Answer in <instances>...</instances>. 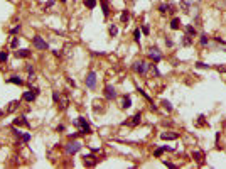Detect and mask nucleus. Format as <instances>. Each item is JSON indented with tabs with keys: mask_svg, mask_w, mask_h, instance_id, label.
Instances as JSON below:
<instances>
[{
	"mask_svg": "<svg viewBox=\"0 0 226 169\" xmlns=\"http://www.w3.org/2000/svg\"><path fill=\"white\" fill-rule=\"evenodd\" d=\"M15 56H17V58H29L30 51L29 49H17L15 51Z\"/></svg>",
	"mask_w": 226,
	"mask_h": 169,
	"instance_id": "nucleus-19",
	"label": "nucleus"
},
{
	"mask_svg": "<svg viewBox=\"0 0 226 169\" xmlns=\"http://www.w3.org/2000/svg\"><path fill=\"white\" fill-rule=\"evenodd\" d=\"M140 36H142V34H140V29H135V30H133V39L137 41V42L140 41Z\"/></svg>",
	"mask_w": 226,
	"mask_h": 169,
	"instance_id": "nucleus-34",
	"label": "nucleus"
},
{
	"mask_svg": "<svg viewBox=\"0 0 226 169\" xmlns=\"http://www.w3.org/2000/svg\"><path fill=\"white\" fill-rule=\"evenodd\" d=\"M128 19H130V12H128V10H123V12H122V15H120V20H122L123 24H127Z\"/></svg>",
	"mask_w": 226,
	"mask_h": 169,
	"instance_id": "nucleus-25",
	"label": "nucleus"
},
{
	"mask_svg": "<svg viewBox=\"0 0 226 169\" xmlns=\"http://www.w3.org/2000/svg\"><path fill=\"white\" fill-rule=\"evenodd\" d=\"M192 157H194V161H196L197 164H203V162H204V152H203V150H194V152H192Z\"/></svg>",
	"mask_w": 226,
	"mask_h": 169,
	"instance_id": "nucleus-11",
	"label": "nucleus"
},
{
	"mask_svg": "<svg viewBox=\"0 0 226 169\" xmlns=\"http://www.w3.org/2000/svg\"><path fill=\"white\" fill-rule=\"evenodd\" d=\"M84 83H86V86L88 88H95L96 86V73L95 71H89L88 74H86V78H84Z\"/></svg>",
	"mask_w": 226,
	"mask_h": 169,
	"instance_id": "nucleus-8",
	"label": "nucleus"
},
{
	"mask_svg": "<svg viewBox=\"0 0 226 169\" xmlns=\"http://www.w3.org/2000/svg\"><path fill=\"white\" fill-rule=\"evenodd\" d=\"M81 147H83V144H81V142H78V140H71V142H68V144H66V147H64V149H66V152H68V154H76Z\"/></svg>",
	"mask_w": 226,
	"mask_h": 169,
	"instance_id": "nucleus-4",
	"label": "nucleus"
},
{
	"mask_svg": "<svg viewBox=\"0 0 226 169\" xmlns=\"http://www.w3.org/2000/svg\"><path fill=\"white\" fill-rule=\"evenodd\" d=\"M20 29H22V26H15V27H12V29H10V34H12V36H14V34H17V32H20Z\"/></svg>",
	"mask_w": 226,
	"mask_h": 169,
	"instance_id": "nucleus-31",
	"label": "nucleus"
},
{
	"mask_svg": "<svg viewBox=\"0 0 226 169\" xmlns=\"http://www.w3.org/2000/svg\"><path fill=\"white\" fill-rule=\"evenodd\" d=\"M196 66H197V68H203V70H204V68H209V64H206V63H201V61H197Z\"/></svg>",
	"mask_w": 226,
	"mask_h": 169,
	"instance_id": "nucleus-37",
	"label": "nucleus"
},
{
	"mask_svg": "<svg viewBox=\"0 0 226 169\" xmlns=\"http://www.w3.org/2000/svg\"><path fill=\"white\" fill-rule=\"evenodd\" d=\"M132 68H133V71L138 73V74H145L148 71V68H150V64H147L145 61H135V63L132 64Z\"/></svg>",
	"mask_w": 226,
	"mask_h": 169,
	"instance_id": "nucleus-2",
	"label": "nucleus"
},
{
	"mask_svg": "<svg viewBox=\"0 0 226 169\" xmlns=\"http://www.w3.org/2000/svg\"><path fill=\"white\" fill-rule=\"evenodd\" d=\"M61 2H66V0H61Z\"/></svg>",
	"mask_w": 226,
	"mask_h": 169,
	"instance_id": "nucleus-44",
	"label": "nucleus"
},
{
	"mask_svg": "<svg viewBox=\"0 0 226 169\" xmlns=\"http://www.w3.org/2000/svg\"><path fill=\"white\" fill-rule=\"evenodd\" d=\"M83 3H84L88 9H95V7H96V0H83Z\"/></svg>",
	"mask_w": 226,
	"mask_h": 169,
	"instance_id": "nucleus-26",
	"label": "nucleus"
},
{
	"mask_svg": "<svg viewBox=\"0 0 226 169\" xmlns=\"http://www.w3.org/2000/svg\"><path fill=\"white\" fill-rule=\"evenodd\" d=\"M14 125L15 127H20V125H24V127H30V123L25 120V117H19V119L14 120Z\"/></svg>",
	"mask_w": 226,
	"mask_h": 169,
	"instance_id": "nucleus-16",
	"label": "nucleus"
},
{
	"mask_svg": "<svg viewBox=\"0 0 226 169\" xmlns=\"http://www.w3.org/2000/svg\"><path fill=\"white\" fill-rule=\"evenodd\" d=\"M7 59H9V52H7V51H2V52H0V63H5Z\"/></svg>",
	"mask_w": 226,
	"mask_h": 169,
	"instance_id": "nucleus-29",
	"label": "nucleus"
},
{
	"mask_svg": "<svg viewBox=\"0 0 226 169\" xmlns=\"http://www.w3.org/2000/svg\"><path fill=\"white\" fill-rule=\"evenodd\" d=\"M17 107H19V100H12V101L9 103V107H7V110H5V112H7V113H12V112L17 108Z\"/></svg>",
	"mask_w": 226,
	"mask_h": 169,
	"instance_id": "nucleus-21",
	"label": "nucleus"
},
{
	"mask_svg": "<svg viewBox=\"0 0 226 169\" xmlns=\"http://www.w3.org/2000/svg\"><path fill=\"white\" fill-rule=\"evenodd\" d=\"M98 161L100 159H96L95 152H93V154H84V156H83V162H84V166H86V168H93V166H96V164H98Z\"/></svg>",
	"mask_w": 226,
	"mask_h": 169,
	"instance_id": "nucleus-5",
	"label": "nucleus"
},
{
	"mask_svg": "<svg viewBox=\"0 0 226 169\" xmlns=\"http://www.w3.org/2000/svg\"><path fill=\"white\" fill-rule=\"evenodd\" d=\"M20 139H22V142H29V140H30V134H22Z\"/></svg>",
	"mask_w": 226,
	"mask_h": 169,
	"instance_id": "nucleus-35",
	"label": "nucleus"
},
{
	"mask_svg": "<svg viewBox=\"0 0 226 169\" xmlns=\"http://www.w3.org/2000/svg\"><path fill=\"white\" fill-rule=\"evenodd\" d=\"M108 32H110V36H117V34H118V27L115 26V24H111V26L108 27Z\"/></svg>",
	"mask_w": 226,
	"mask_h": 169,
	"instance_id": "nucleus-28",
	"label": "nucleus"
},
{
	"mask_svg": "<svg viewBox=\"0 0 226 169\" xmlns=\"http://www.w3.org/2000/svg\"><path fill=\"white\" fill-rule=\"evenodd\" d=\"M207 42H209V36H207V34H201V36H199V44H201L203 48H206Z\"/></svg>",
	"mask_w": 226,
	"mask_h": 169,
	"instance_id": "nucleus-23",
	"label": "nucleus"
},
{
	"mask_svg": "<svg viewBox=\"0 0 226 169\" xmlns=\"http://www.w3.org/2000/svg\"><path fill=\"white\" fill-rule=\"evenodd\" d=\"M148 58L154 61V63H160V61H162V54H160V51H159L157 48H152L150 52H148Z\"/></svg>",
	"mask_w": 226,
	"mask_h": 169,
	"instance_id": "nucleus-9",
	"label": "nucleus"
},
{
	"mask_svg": "<svg viewBox=\"0 0 226 169\" xmlns=\"http://www.w3.org/2000/svg\"><path fill=\"white\" fill-rule=\"evenodd\" d=\"M162 152H164V147H157V149L154 150V156H155V157H160Z\"/></svg>",
	"mask_w": 226,
	"mask_h": 169,
	"instance_id": "nucleus-32",
	"label": "nucleus"
},
{
	"mask_svg": "<svg viewBox=\"0 0 226 169\" xmlns=\"http://www.w3.org/2000/svg\"><path fill=\"white\" fill-rule=\"evenodd\" d=\"M32 46H34L36 49H41V51H46L49 48V44L42 39L41 36H34V37H32Z\"/></svg>",
	"mask_w": 226,
	"mask_h": 169,
	"instance_id": "nucleus-3",
	"label": "nucleus"
},
{
	"mask_svg": "<svg viewBox=\"0 0 226 169\" xmlns=\"http://www.w3.org/2000/svg\"><path fill=\"white\" fill-rule=\"evenodd\" d=\"M58 103H59V107H61V110H66V108H68V105H69V98H68V97H63V95H61Z\"/></svg>",
	"mask_w": 226,
	"mask_h": 169,
	"instance_id": "nucleus-17",
	"label": "nucleus"
},
{
	"mask_svg": "<svg viewBox=\"0 0 226 169\" xmlns=\"http://www.w3.org/2000/svg\"><path fill=\"white\" fill-rule=\"evenodd\" d=\"M142 32H144L145 36L150 34V27H148V24H144V26H142Z\"/></svg>",
	"mask_w": 226,
	"mask_h": 169,
	"instance_id": "nucleus-33",
	"label": "nucleus"
},
{
	"mask_svg": "<svg viewBox=\"0 0 226 169\" xmlns=\"http://www.w3.org/2000/svg\"><path fill=\"white\" fill-rule=\"evenodd\" d=\"M100 5H101V10H103V15L108 17V15H110V3H108V0H100Z\"/></svg>",
	"mask_w": 226,
	"mask_h": 169,
	"instance_id": "nucleus-13",
	"label": "nucleus"
},
{
	"mask_svg": "<svg viewBox=\"0 0 226 169\" xmlns=\"http://www.w3.org/2000/svg\"><path fill=\"white\" fill-rule=\"evenodd\" d=\"M10 48H14V49L19 48V37H14V39L10 41Z\"/></svg>",
	"mask_w": 226,
	"mask_h": 169,
	"instance_id": "nucleus-30",
	"label": "nucleus"
},
{
	"mask_svg": "<svg viewBox=\"0 0 226 169\" xmlns=\"http://www.w3.org/2000/svg\"><path fill=\"white\" fill-rule=\"evenodd\" d=\"M142 122V113L138 112V113H135L133 117H130V120H125L122 125H128V127H137L138 123Z\"/></svg>",
	"mask_w": 226,
	"mask_h": 169,
	"instance_id": "nucleus-6",
	"label": "nucleus"
},
{
	"mask_svg": "<svg viewBox=\"0 0 226 169\" xmlns=\"http://www.w3.org/2000/svg\"><path fill=\"white\" fill-rule=\"evenodd\" d=\"M52 5H54V0H49V2H47V3L44 5V9H51Z\"/></svg>",
	"mask_w": 226,
	"mask_h": 169,
	"instance_id": "nucleus-39",
	"label": "nucleus"
},
{
	"mask_svg": "<svg viewBox=\"0 0 226 169\" xmlns=\"http://www.w3.org/2000/svg\"><path fill=\"white\" fill-rule=\"evenodd\" d=\"M36 97H37V93H36V91H32V90H30V91H25V93L22 95V98L25 100V101H34V100H36Z\"/></svg>",
	"mask_w": 226,
	"mask_h": 169,
	"instance_id": "nucleus-15",
	"label": "nucleus"
},
{
	"mask_svg": "<svg viewBox=\"0 0 226 169\" xmlns=\"http://www.w3.org/2000/svg\"><path fill=\"white\" fill-rule=\"evenodd\" d=\"M103 95H105V98L106 100H115L117 98V90L113 85H106L105 90H103Z\"/></svg>",
	"mask_w": 226,
	"mask_h": 169,
	"instance_id": "nucleus-7",
	"label": "nucleus"
},
{
	"mask_svg": "<svg viewBox=\"0 0 226 169\" xmlns=\"http://www.w3.org/2000/svg\"><path fill=\"white\" fill-rule=\"evenodd\" d=\"M184 32H186L187 36H191V37H196L197 36V30L194 26H191V24H187L186 27H184Z\"/></svg>",
	"mask_w": 226,
	"mask_h": 169,
	"instance_id": "nucleus-14",
	"label": "nucleus"
},
{
	"mask_svg": "<svg viewBox=\"0 0 226 169\" xmlns=\"http://www.w3.org/2000/svg\"><path fill=\"white\" fill-rule=\"evenodd\" d=\"M7 81H9V83H14V85H19V86H22V85H24V80H22V78H19V76H10Z\"/></svg>",
	"mask_w": 226,
	"mask_h": 169,
	"instance_id": "nucleus-22",
	"label": "nucleus"
},
{
	"mask_svg": "<svg viewBox=\"0 0 226 169\" xmlns=\"http://www.w3.org/2000/svg\"><path fill=\"white\" fill-rule=\"evenodd\" d=\"M170 29H172V30H179V29H181V19L174 17V19L170 20Z\"/></svg>",
	"mask_w": 226,
	"mask_h": 169,
	"instance_id": "nucleus-20",
	"label": "nucleus"
},
{
	"mask_svg": "<svg viewBox=\"0 0 226 169\" xmlns=\"http://www.w3.org/2000/svg\"><path fill=\"white\" fill-rule=\"evenodd\" d=\"M130 107H132V97H130V95H125V97H123V101H122V108L127 110V108H130Z\"/></svg>",
	"mask_w": 226,
	"mask_h": 169,
	"instance_id": "nucleus-18",
	"label": "nucleus"
},
{
	"mask_svg": "<svg viewBox=\"0 0 226 169\" xmlns=\"http://www.w3.org/2000/svg\"><path fill=\"white\" fill-rule=\"evenodd\" d=\"M218 71H226V66H216Z\"/></svg>",
	"mask_w": 226,
	"mask_h": 169,
	"instance_id": "nucleus-43",
	"label": "nucleus"
},
{
	"mask_svg": "<svg viewBox=\"0 0 226 169\" xmlns=\"http://www.w3.org/2000/svg\"><path fill=\"white\" fill-rule=\"evenodd\" d=\"M56 130H58V132H63V130H64V125H58V127H56Z\"/></svg>",
	"mask_w": 226,
	"mask_h": 169,
	"instance_id": "nucleus-42",
	"label": "nucleus"
},
{
	"mask_svg": "<svg viewBox=\"0 0 226 169\" xmlns=\"http://www.w3.org/2000/svg\"><path fill=\"white\" fill-rule=\"evenodd\" d=\"M59 97H61V93H58V91L52 93V100H54V103H58V101H59Z\"/></svg>",
	"mask_w": 226,
	"mask_h": 169,
	"instance_id": "nucleus-36",
	"label": "nucleus"
},
{
	"mask_svg": "<svg viewBox=\"0 0 226 169\" xmlns=\"http://www.w3.org/2000/svg\"><path fill=\"white\" fill-rule=\"evenodd\" d=\"M159 12H160V14H167V12L172 14V12H176V10H174L172 5H169V3H160V5H159Z\"/></svg>",
	"mask_w": 226,
	"mask_h": 169,
	"instance_id": "nucleus-12",
	"label": "nucleus"
},
{
	"mask_svg": "<svg viewBox=\"0 0 226 169\" xmlns=\"http://www.w3.org/2000/svg\"><path fill=\"white\" fill-rule=\"evenodd\" d=\"M162 105H164V108L167 110V112H172V108H174V107H172V103H170L169 100H162Z\"/></svg>",
	"mask_w": 226,
	"mask_h": 169,
	"instance_id": "nucleus-27",
	"label": "nucleus"
},
{
	"mask_svg": "<svg viewBox=\"0 0 226 169\" xmlns=\"http://www.w3.org/2000/svg\"><path fill=\"white\" fill-rule=\"evenodd\" d=\"M204 123V115H199V120H197V125H203Z\"/></svg>",
	"mask_w": 226,
	"mask_h": 169,
	"instance_id": "nucleus-40",
	"label": "nucleus"
},
{
	"mask_svg": "<svg viewBox=\"0 0 226 169\" xmlns=\"http://www.w3.org/2000/svg\"><path fill=\"white\" fill-rule=\"evenodd\" d=\"M164 164H166L167 168H174V169L177 168V166H176V164H174V162H169V161H164Z\"/></svg>",
	"mask_w": 226,
	"mask_h": 169,
	"instance_id": "nucleus-38",
	"label": "nucleus"
},
{
	"mask_svg": "<svg viewBox=\"0 0 226 169\" xmlns=\"http://www.w3.org/2000/svg\"><path fill=\"white\" fill-rule=\"evenodd\" d=\"M160 139L162 140H176V139H179V134H176V132H162Z\"/></svg>",
	"mask_w": 226,
	"mask_h": 169,
	"instance_id": "nucleus-10",
	"label": "nucleus"
},
{
	"mask_svg": "<svg viewBox=\"0 0 226 169\" xmlns=\"http://www.w3.org/2000/svg\"><path fill=\"white\" fill-rule=\"evenodd\" d=\"M181 42H182V46H191V44H192V37H191V36H187V34H184Z\"/></svg>",
	"mask_w": 226,
	"mask_h": 169,
	"instance_id": "nucleus-24",
	"label": "nucleus"
},
{
	"mask_svg": "<svg viewBox=\"0 0 226 169\" xmlns=\"http://www.w3.org/2000/svg\"><path fill=\"white\" fill-rule=\"evenodd\" d=\"M74 125H78L79 129V134H84V135H88V134H91V127H89V123L86 122V119L84 117H78V119L74 120Z\"/></svg>",
	"mask_w": 226,
	"mask_h": 169,
	"instance_id": "nucleus-1",
	"label": "nucleus"
},
{
	"mask_svg": "<svg viewBox=\"0 0 226 169\" xmlns=\"http://www.w3.org/2000/svg\"><path fill=\"white\" fill-rule=\"evenodd\" d=\"M166 44H167L169 48H172V46H174V42H172L170 39H166Z\"/></svg>",
	"mask_w": 226,
	"mask_h": 169,
	"instance_id": "nucleus-41",
	"label": "nucleus"
}]
</instances>
